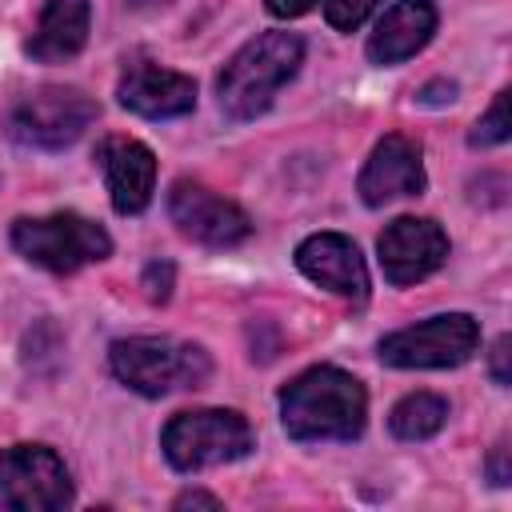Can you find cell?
<instances>
[{
	"label": "cell",
	"instance_id": "cell-6",
	"mask_svg": "<svg viewBox=\"0 0 512 512\" xmlns=\"http://www.w3.org/2000/svg\"><path fill=\"white\" fill-rule=\"evenodd\" d=\"M480 348V324L468 312L428 316L380 340V360L392 368H456Z\"/></svg>",
	"mask_w": 512,
	"mask_h": 512
},
{
	"label": "cell",
	"instance_id": "cell-20",
	"mask_svg": "<svg viewBox=\"0 0 512 512\" xmlns=\"http://www.w3.org/2000/svg\"><path fill=\"white\" fill-rule=\"evenodd\" d=\"M144 296H148L152 304H164V300L172 296V264H168V260H152V264L144 268Z\"/></svg>",
	"mask_w": 512,
	"mask_h": 512
},
{
	"label": "cell",
	"instance_id": "cell-15",
	"mask_svg": "<svg viewBox=\"0 0 512 512\" xmlns=\"http://www.w3.org/2000/svg\"><path fill=\"white\" fill-rule=\"evenodd\" d=\"M436 32V4L432 0H396L376 32L368 36V60L372 64H400L416 56Z\"/></svg>",
	"mask_w": 512,
	"mask_h": 512
},
{
	"label": "cell",
	"instance_id": "cell-7",
	"mask_svg": "<svg viewBox=\"0 0 512 512\" xmlns=\"http://www.w3.org/2000/svg\"><path fill=\"white\" fill-rule=\"evenodd\" d=\"M96 120V100L80 88H36L12 108L8 132L24 148L56 152L84 136V128Z\"/></svg>",
	"mask_w": 512,
	"mask_h": 512
},
{
	"label": "cell",
	"instance_id": "cell-18",
	"mask_svg": "<svg viewBox=\"0 0 512 512\" xmlns=\"http://www.w3.org/2000/svg\"><path fill=\"white\" fill-rule=\"evenodd\" d=\"M508 92H496V100H492V108H488V116L472 128V136H468V144L472 148H492V144H504L508 140Z\"/></svg>",
	"mask_w": 512,
	"mask_h": 512
},
{
	"label": "cell",
	"instance_id": "cell-9",
	"mask_svg": "<svg viewBox=\"0 0 512 512\" xmlns=\"http://www.w3.org/2000/svg\"><path fill=\"white\" fill-rule=\"evenodd\" d=\"M168 216L180 236L208 244V248H236L252 236V220L240 204L224 200L220 192L204 188L200 180H176L168 192Z\"/></svg>",
	"mask_w": 512,
	"mask_h": 512
},
{
	"label": "cell",
	"instance_id": "cell-17",
	"mask_svg": "<svg viewBox=\"0 0 512 512\" xmlns=\"http://www.w3.org/2000/svg\"><path fill=\"white\" fill-rule=\"evenodd\" d=\"M444 420H448V400L444 396H436V392H408L392 408L388 428L400 440H428V436H436L444 428Z\"/></svg>",
	"mask_w": 512,
	"mask_h": 512
},
{
	"label": "cell",
	"instance_id": "cell-25",
	"mask_svg": "<svg viewBox=\"0 0 512 512\" xmlns=\"http://www.w3.org/2000/svg\"><path fill=\"white\" fill-rule=\"evenodd\" d=\"M172 508H220V500L208 492H184V496H176Z\"/></svg>",
	"mask_w": 512,
	"mask_h": 512
},
{
	"label": "cell",
	"instance_id": "cell-10",
	"mask_svg": "<svg viewBox=\"0 0 512 512\" xmlns=\"http://www.w3.org/2000/svg\"><path fill=\"white\" fill-rule=\"evenodd\" d=\"M376 252H380V268H384L388 284L404 288V284L432 276L448 260V236L428 216H396L380 232Z\"/></svg>",
	"mask_w": 512,
	"mask_h": 512
},
{
	"label": "cell",
	"instance_id": "cell-11",
	"mask_svg": "<svg viewBox=\"0 0 512 512\" xmlns=\"http://www.w3.org/2000/svg\"><path fill=\"white\" fill-rule=\"evenodd\" d=\"M424 184H428V176H424L420 144L408 140V136H384L372 148V156H368V164L356 180V192L368 208H384L392 200L420 196Z\"/></svg>",
	"mask_w": 512,
	"mask_h": 512
},
{
	"label": "cell",
	"instance_id": "cell-3",
	"mask_svg": "<svg viewBox=\"0 0 512 512\" xmlns=\"http://www.w3.org/2000/svg\"><path fill=\"white\" fill-rule=\"evenodd\" d=\"M108 368L120 384L140 396H168L184 388H204L212 376V360L200 344L172 336H128L108 348Z\"/></svg>",
	"mask_w": 512,
	"mask_h": 512
},
{
	"label": "cell",
	"instance_id": "cell-1",
	"mask_svg": "<svg viewBox=\"0 0 512 512\" xmlns=\"http://www.w3.org/2000/svg\"><path fill=\"white\" fill-rule=\"evenodd\" d=\"M368 396L364 384L332 364H316L300 372L280 392V420L284 432L300 444L312 440H356L364 432Z\"/></svg>",
	"mask_w": 512,
	"mask_h": 512
},
{
	"label": "cell",
	"instance_id": "cell-5",
	"mask_svg": "<svg viewBox=\"0 0 512 512\" xmlns=\"http://www.w3.org/2000/svg\"><path fill=\"white\" fill-rule=\"evenodd\" d=\"M164 456L176 472H200L212 464H232L252 452V428L232 408H196L176 412L164 424Z\"/></svg>",
	"mask_w": 512,
	"mask_h": 512
},
{
	"label": "cell",
	"instance_id": "cell-19",
	"mask_svg": "<svg viewBox=\"0 0 512 512\" xmlns=\"http://www.w3.org/2000/svg\"><path fill=\"white\" fill-rule=\"evenodd\" d=\"M376 4H380V0H324V16H328L332 28L352 32V28H360V24L372 16Z\"/></svg>",
	"mask_w": 512,
	"mask_h": 512
},
{
	"label": "cell",
	"instance_id": "cell-21",
	"mask_svg": "<svg viewBox=\"0 0 512 512\" xmlns=\"http://www.w3.org/2000/svg\"><path fill=\"white\" fill-rule=\"evenodd\" d=\"M488 476H492V484H508L512 480V472H508V444L500 440L496 448H492V456H488Z\"/></svg>",
	"mask_w": 512,
	"mask_h": 512
},
{
	"label": "cell",
	"instance_id": "cell-13",
	"mask_svg": "<svg viewBox=\"0 0 512 512\" xmlns=\"http://www.w3.org/2000/svg\"><path fill=\"white\" fill-rule=\"evenodd\" d=\"M96 160L104 168L112 208L120 216L144 212L148 200H152V188H156V156H152V148L132 140V136H104L100 148H96Z\"/></svg>",
	"mask_w": 512,
	"mask_h": 512
},
{
	"label": "cell",
	"instance_id": "cell-22",
	"mask_svg": "<svg viewBox=\"0 0 512 512\" xmlns=\"http://www.w3.org/2000/svg\"><path fill=\"white\" fill-rule=\"evenodd\" d=\"M316 0H264V8L272 12V16H280V20H292V16H304L308 8H312Z\"/></svg>",
	"mask_w": 512,
	"mask_h": 512
},
{
	"label": "cell",
	"instance_id": "cell-16",
	"mask_svg": "<svg viewBox=\"0 0 512 512\" xmlns=\"http://www.w3.org/2000/svg\"><path fill=\"white\" fill-rule=\"evenodd\" d=\"M88 20H92L88 0H48L36 32L28 40V56L44 60V64L72 60L88 44Z\"/></svg>",
	"mask_w": 512,
	"mask_h": 512
},
{
	"label": "cell",
	"instance_id": "cell-4",
	"mask_svg": "<svg viewBox=\"0 0 512 512\" xmlns=\"http://www.w3.org/2000/svg\"><path fill=\"white\" fill-rule=\"evenodd\" d=\"M12 248L32 264L68 276L84 264L104 260L112 252V236L80 212H52V216H20L12 224Z\"/></svg>",
	"mask_w": 512,
	"mask_h": 512
},
{
	"label": "cell",
	"instance_id": "cell-8",
	"mask_svg": "<svg viewBox=\"0 0 512 512\" xmlns=\"http://www.w3.org/2000/svg\"><path fill=\"white\" fill-rule=\"evenodd\" d=\"M72 504V480L64 460L44 444H16L0 452V508L12 512H60Z\"/></svg>",
	"mask_w": 512,
	"mask_h": 512
},
{
	"label": "cell",
	"instance_id": "cell-2",
	"mask_svg": "<svg viewBox=\"0 0 512 512\" xmlns=\"http://www.w3.org/2000/svg\"><path fill=\"white\" fill-rule=\"evenodd\" d=\"M300 60H304V40L296 32H260L224 64L216 80L220 108L232 120H252L268 112L272 96L296 76Z\"/></svg>",
	"mask_w": 512,
	"mask_h": 512
},
{
	"label": "cell",
	"instance_id": "cell-14",
	"mask_svg": "<svg viewBox=\"0 0 512 512\" xmlns=\"http://www.w3.org/2000/svg\"><path fill=\"white\" fill-rule=\"evenodd\" d=\"M120 104L136 116H148V120H172V116H184L196 108V80L184 76V72H172V68H160V64H132L116 88Z\"/></svg>",
	"mask_w": 512,
	"mask_h": 512
},
{
	"label": "cell",
	"instance_id": "cell-24",
	"mask_svg": "<svg viewBox=\"0 0 512 512\" xmlns=\"http://www.w3.org/2000/svg\"><path fill=\"white\" fill-rule=\"evenodd\" d=\"M420 100H424V104H444V100H456V84L436 80V84H428V88L420 92Z\"/></svg>",
	"mask_w": 512,
	"mask_h": 512
},
{
	"label": "cell",
	"instance_id": "cell-23",
	"mask_svg": "<svg viewBox=\"0 0 512 512\" xmlns=\"http://www.w3.org/2000/svg\"><path fill=\"white\" fill-rule=\"evenodd\" d=\"M492 380L496 384H508V336H500L492 344Z\"/></svg>",
	"mask_w": 512,
	"mask_h": 512
},
{
	"label": "cell",
	"instance_id": "cell-12",
	"mask_svg": "<svg viewBox=\"0 0 512 512\" xmlns=\"http://www.w3.org/2000/svg\"><path fill=\"white\" fill-rule=\"evenodd\" d=\"M296 268H300L312 284H320V288H328V292H336V296H344V300L364 304V296H368V268H364V256H360V248H356L348 236H340V232H316V236L300 240V248H296Z\"/></svg>",
	"mask_w": 512,
	"mask_h": 512
}]
</instances>
